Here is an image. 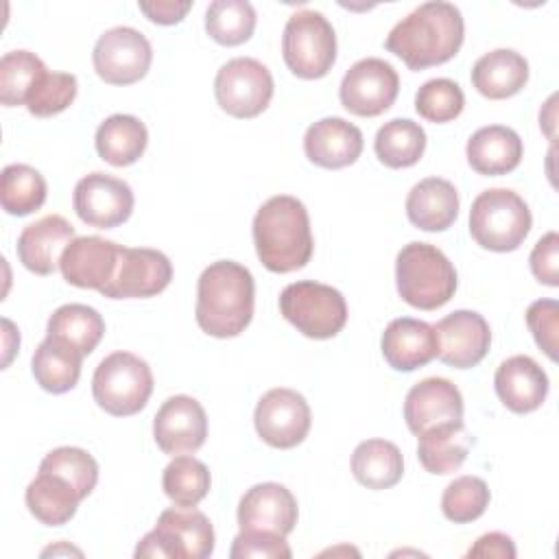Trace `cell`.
Listing matches in <instances>:
<instances>
[{
    "label": "cell",
    "mask_w": 559,
    "mask_h": 559,
    "mask_svg": "<svg viewBox=\"0 0 559 559\" xmlns=\"http://www.w3.org/2000/svg\"><path fill=\"white\" fill-rule=\"evenodd\" d=\"M465 24L456 4L432 0L413 9L386 35L384 48L408 70H426L450 61L463 46Z\"/></svg>",
    "instance_id": "6da1fadb"
},
{
    "label": "cell",
    "mask_w": 559,
    "mask_h": 559,
    "mask_svg": "<svg viewBox=\"0 0 559 559\" xmlns=\"http://www.w3.org/2000/svg\"><path fill=\"white\" fill-rule=\"evenodd\" d=\"M255 282L247 266L218 260L203 269L197 282L194 317L199 328L214 338H234L253 319Z\"/></svg>",
    "instance_id": "7a4b0ae2"
},
{
    "label": "cell",
    "mask_w": 559,
    "mask_h": 559,
    "mask_svg": "<svg viewBox=\"0 0 559 559\" xmlns=\"http://www.w3.org/2000/svg\"><path fill=\"white\" fill-rule=\"evenodd\" d=\"M253 245L260 262L273 273L304 269L314 249L306 205L290 194L264 201L253 216Z\"/></svg>",
    "instance_id": "3957f363"
},
{
    "label": "cell",
    "mask_w": 559,
    "mask_h": 559,
    "mask_svg": "<svg viewBox=\"0 0 559 559\" xmlns=\"http://www.w3.org/2000/svg\"><path fill=\"white\" fill-rule=\"evenodd\" d=\"M400 297L419 310H437L456 293V271L448 255L430 242H408L395 258Z\"/></svg>",
    "instance_id": "277c9868"
},
{
    "label": "cell",
    "mask_w": 559,
    "mask_h": 559,
    "mask_svg": "<svg viewBox=\"0 0 559 559\" xmlns=\"http://www.w3.org/2000/svg\"><path fill=\"white\" fill-rule=\"evenodd\" d=\"M533 225L526 201L509 188H489L472 201L469 234L483 249L515 251Z\"/></svg>",
    "instance_id": "5b68a950"
},
{
    "label": "cell",
    "mask_w": 559,
    "mask_h": 559,
    "mask_svg": "<svg viewBox=\"0 0 559 559\" xmlns=\"http://www.w3.org/2000/svg\"><path fill=\"white\" fill-rule=\"evenodd\" d=\"M153 393V371L131 352L105 356L92 376L94 402L114 417L140 413Z\"/></svg>",
    "instance_id": "8992f818"
},
{
    "label": "cell",
    "mask_w": 559,
    "mask_h": 559,
    "mask_svg": "<svg viewBox=\"0 0 559 559\" xmlns=\"http://www.w3.org/2000/svg\"><path fill=\"white\" fill-rule=\"evenodd\" d=\"M212 552V522L194 507H173L162 511L155 528L146 533L135 548V557L168 559H205Z\"/></svg>",
    "instance_id": "52a82bcc"
},
{
    "label": "cell",
    "mask_w": 559,
    "mask_h": 559,
    "mask_svg": "<svg viewBox=\"0 0 559 559\" xmlns=\"http://www.w3.org/2000/svg\"><path fill=\"white\" fill-rule=\"evenodd\" d=\"M280 312L297 332L317 341L336 336L347 323V304L341 290L312 280L288 284L280 295Z\"/></svg>",
    "instance_id": "ba28073f"
},
{
    "label": "cell",
    "mask_w": 559,
    "mask_h": 559,
    "mask_svg": "<svg viewBox=\"0 0 559 559\" xmlns=\"http://www.w3.org/2000/svg\"><path fill=\"white\" fill-rule=\"evenodd\" d=\"M282 57L299 79H321L336 61V35L321 11L304 9L288 17L282 35Z\"/></svg>",
    "instance_id": "9c48e42d"
},
{
    "label": "cell",
    "mask_w": 559,
    "mask_h": 559,
    "mask_svg": "<svg viewBox=\"0 0 559 559\" xmlns=\"http://www.w3.org/2000/svg\"><path fill=\"white\" fill-rule=\"evenodd\" d=\"M271 70L253 57H236L221 66L214 79L218 107L234 118L260 116L273 98Z\"/></svg>",
    "instance_id": "30bf717a"
},
{
    "label": "cell",
    "mask_w": 559,
    "mask_h": 559,
    "mask_svg": "<svg viewBox=\"0 0 559 559\" xmlns=\"http://www.w3.org/2000/svg\"><path fill=\"white\" fill-rule=\"evenodd\" d=\"M153 61V48L144 33L133 26H114L105 31L92 52L96 74L109 85H131L146 76Z\"/></svg>",
    "instance_id": "8fae6325"
},
{
    "label": "cell",
    "mask_w": 559,
    "mask_h": 559,
    "mask_svg": "<svg viewBox=\"0 0 559 559\" xmlns=\"http://www.w3.org/2000/svg\"><path fill=\"white\" fill-rule=\"evenodd\" d=\"M397 92L400 76L395 68L380 57H367L356 61L345 72L338 87V98L349 114L376 118L395 103Z\"/></svg>",
    "instance_id": "7c38bea8"
},
{
    "label": "cell",
    "mask_w": 559,
    "mask_h": 559,
    "mask_svg": "<svg viewBox=\"0 0 559 559\" xmlns=\"http://www.w3.org/2000/svg\"><path fill=\"white\" fill-rule=\"evenodd\" d=\"M253 424L264 443L277 450H290L308 437L312 413L301 393L277 386L258 400Z\"/></svg>",
    "instance_id": "4fadbf2b"
},
{
    "label": "cell",
    "mask_w": 559,
    "mask_h": 559,
    "mask_svg": "<svg viewBox=\"0 0 559 559\" xmlns=\"http://www.w3.org/2000/svg\"><path fill=\"white\" fill-rule=\"evenodd\" d=\"M133 203L131 186L107 173H90L74 186V212L85 225L96 229H111L129 221Z\"/></svg>",
    "instance_id": "5bb4252c"
},
{
    "label": "cell",
    "mask_w": 559,
    "mask_h": 559,
    "mask_svg": "<svg viewBox=\"0 0 559 559\" xmlns=\"http://www.w3.org/2000/svg\"><path fill=\"white\" fill-rule=\"evenodd\" d=\"M173 280L166 253L148 247H120L111 282L100 290L109 299H146L159 295Z\"/></svg>",
    "instance_id": "9a60e30c"
},
{
    "label": "cell",
    "mask_w": 559,
    "mask_h": 559,
    "mask_svg": "<svg viewBox=\"0 0 559 559\" xmlns=\"http://www.w3.org/2000/svg\"><path fill=\"white\" fill-rule=\"evenodd\" d=\"M153 437L164 454L197 452L207 437L205 408L190 395L168 397L153 417Z\"/></svg>",
    "instance_id": "2e32d148"
},
{
    "label": "cell",
    "mask_w": 559,
    "mask_h": 559,
    "mask_svg": "<svg viewBox=\"0 0 559 559\" xmlns=\"http://www.w3.org/2000/svg\"><path fill=\"white\" fill-rule=\"evenodd\" d=\"M437 358L454 369L476 367L489 352L491 330L483 314L474 310H454L437 325Z\"/></svg>",
    "instance_id": "e0dca14e"
},
{
    "label": "cell",
    "mask_w": 559,
    "mask_h": 559,
    "mask_svg": "<svg viewBox=\"0 0 559 559\" xmlns=\"http://www.w3.org/2000/svg\"><path fill=\"white\" fill-rule=\"evenodd\" d=\"M404 419L417 437L435 426L459 421L463 419V395L448 378H424L406 393Z\"/></svg>",
    "instance_id": "ac0fdd59"
},
{
    "label": "cell",
    "mask_w": 559,
    "mask_h": 559,
    "mask_svg": "<svg viewBox=\"0 0 559 559\" xmlns=\"http://www.w3.org/2000/svg\"><path fill=\"white\" fill-rule=\"evenodd\" d=\"M120 247L122 245L100 236H76L59 260L63 280L76 288H92L100 293L114 277Z\"/></svg>",
    "instance_id": "d6986e66"
},
{
    "label": "cell",
    "mask_w": 559,
    "mask_h": 559,
    "mask_svg": "<svg viewBox=\"0 0 559 559\" xmlns=\"http://www.w3.org/2000/svg\"><path fill=\"white\" fill-rule=\"evenodd\" d=\"M297 524V500L280 483H258L238 502L240 531L288 535Z\"/></svg>",
    "instance_id": "ffe728a7"
},
{
    "label": "cell",
    "mask_w": 559,
    "mask_h": 559,
    "mask_svg": "<svg viewBox=\"0 0 559 559\" xmlns=\"http://www.w3.org/2000/svg\"><path fill=\"white\" fill-rule=\"evenodd\" d=\"M306 157L328 170L352 166L362 153V133L338 116H328L308 127L304 135Z\"/></svg>",
    "instance_id": "44dd1931"
},
{
    "label": "cell",
    "mask_w": 559,
    "mask_h": 559,
    "mask_svg": "<svg viewBox=\"0 0 559 559\" xmlns=\"http://www.w3.org/2000/svg\"><path fill=\"white\" fill-rule=\"evenodd\" d=\"M380 349L395 371H415L437 358L439 341L435 325L413 317L393 319L382 332Z\"/></svg>",
    "instance_id": "7402d4cb"
},
{
    "label": "cell",
    "mask_w": 559,
    "mask_h": 559,
    "mask_svg": "<svg viewBox=\"0 0 559 559\" xmlns=\"http://www.w3.org/2000/svg\"><path fill=\"white\" fill-rule=\"evenodd\" d=\"M74 238V227L63 216H41L22 229L15 245L17 260L35 275H50Z\"/></svg>",
    "instance_id": "603a6c76"
},
{
    "label": "cell",
    "mask_w": 559,
    "mask_h": 559,
    "mask_svg": "<svg viewBox=\"0 0 559 559\" xmlns=\"http://www.w3.org/2000/svg\"><path fill=\"white\" fill-rule=\"evenodd\" d=\"M493 386L509 411L524 415L544 404L548 395V376L531 356L518 354L500 362L493 376Z\"/></svg>",
    "instance_id": "cb8c5ba5"
},
{
    "label": "cell",
    "mask_w": 559,
    "mask_h": 559,
    "mask_svg": "<svg viewBox=\"0 0 559 559\" xmlns=\"http://www.w3.org/2000/svg\"><path fill=\"white\" fill-rule=\"evenodd\" d=\"M524 144L520 135L504 124L480 127L472 133L465 146L467 164L485 177H498L515 170L522 162Z\"/></svg>",
    "instance_id": "d4e9b609"
},
{
    "label": "cell",
    "mask_w": 559,
    "mask_h": 559,
    "mask_svg": "<svg viewBox=\"0 0 559 559\" xmlns=\"http://www.w3.org/2000/svg\"><path fill=\"white\" fill-rule=\"evenodd\" d=\"M408 221L424 231H445L459 216V192L452 181L426 177L406 197Z\"/></svg>",
    "instance_id": "484cf974"
},
{
    "label": "cell",
    "mask_w": 559,
    "mask_h": 559,
    "mask_svg": "<svg viewBox=\"0 0 559 559\" xmlns=\"http://www.w3.org/2000/svg\"><path fill=\"white\" fill-rule=\"evenodd\" d=\"M528 81V61L511 48H496L476 59L472 85L491 100L515 96Z\"/></svg>",
    "instance_id": "4316f807"
},
{
    "label": "cell",
    "mask_w": 559,
    "mask_h": 559,
    "mask_svg": "<svg viewBox=\"0 0 559 559\" xmlns=\"http://www.w3.org/2000/svg\"><path fill=\"white\" fill-rule=\"evenodd\" d=\"M94 144L100 159L122 168L135 164L144 155L148 131L140 118L129 114H114L98 124Z\"/></svg>",
    "instance_id": "83f0119b"
},
{
    "label": "cell",
    "mask_w": 559,
    "mask_h": 559,
    "mask_svg": "<svg viewBox=\"0 0 559 559\" xmlns=\"http://www.w3.org/2000/svg\"><path fill=\"white\" fill-rule=\"evenodd\" d=\"M417 439V459L430 474L456 472L465 463L472 448V437L463 419L435 426L421 432Z\"/></svg>",
    "instance_id": "f1b7e54d"
},
{
    "label": "cell",
    "mask_w": 559,
    "mask_h": 559,
    "mask_svg": "<svg viewBox=\"0 0 559 559\" xmlns=\"http://www.w3.org/2000/svg\"><path fill=\"white\" fill-rule=\"evenodd\" d=\"M24 500L35 520L46 526H61L74 518L83 498L61 476L39 469V474L28 483Z\"/></svg>",
    "instance_id": "f546056e"
},
{
    "label": "cell",
    "mask_w": 559,
    "mask_h": 559,
    "mask_svg": "<svg viewBox=\"0 0 559 559\" xmlns=\"http://www.w3.org/2000/svg\"><path fill=\"white\" fill-rule=\"evenodd\" d=\"M105 334V321L100 312L85 304L59 306L46 325V336L68 345L81 356H90Z\"/></svg>",
    "instance_id": "4dcf8cb0"
},
{
    "label": "cell",
    "mask_w": 559,
    "mask_h": 559,
    "mask_svg": "<svg viewBox=\"0 0 559 559\" xmlns=\"http://www.w3.org/2000/svg\"><path fill=\"white\" fill-rule=\"evenodd\" d=\"M352 474L367 489H389L404 474L402 452L386 439L360 441L352 454Z\"/></svg>",
    "instance_id": "1f68e13d"
},
{
    "label": "cell",
    "mask_w": 559,
    "mask_h": 559,
    "mask_svg": "<svg viewBox=\"0 0 559 559\" xmlns=\"http://www.w3.org/2000/svg\"><path fill=\"white\" fill-rule=\"evenodd\" d=\"M83 358L85 356L70 349L68 345L46 336L33 354L31 371L44 391L59 395L76 386Z\"/></svg>",
    "instance_id": "d6a6232c"
},
{
    "label": "cell",
    "mask_w": 559,
    "mask_h": 559,
    "mask_svg": "<svg viewBox=\"0 0 559 559\" xmlns=\"http://www.w3.org/2000/svg\"><path fill=\"white\" fill-rule=\"evenodd\" d=\"M373 148L384 166L408 168L415 166L426 151V131L411 118H393L378 129Z\"/></svg>",
    "instance_id": "836d02e7"
},
{
    "label": "cell",
    "mask_w": 559,
    "mask_h": 559,
    "mask_svg": "<svg viewBox=\"0 0 559 559\" xmlns=\"http://www.w3.org/2000/svg\"><path fill=\"white\" fill-rule=\"evenodd\" d=\"M46 179L28 164H9L0 175V203L11 216H26L37 212L46 201Z\"/></svg>",
    "instance_id": "e575fe53"
},
{
    "label": "cell",
    "mask_w": 559,
    "mask_h": 559,
    "mask_svg": "<svg viewBox=\"0 0 559 559\" xmlns=\"http://www.w3.org/2000/svg\"><path fill=\"white\" fill-rule=\"evenodd\" d=\"M48 72L44 61L31 50H11L0 59V100L4 107L26 105L39 79Z\"/></svg>",
    "instance_id": "d590c367"
},
{
    "label": "cell",
    "mask_w": 559,
    "mask_h": 559,
    "mask_svg": "<svg viewBox=\"0 0 559 559\" xmlns=\"http://www.w3.org/2000/svg\"><path fill=\"white\" fill-rule=\"evenodd\" d=\"M210 469L203 461L179 454L164 467L162 487L175 507H197L210 491Z\"/></svg>",
    "instance_id": "8d00e7d4"
},
{
    "label": "cell",
    "mask_w": 559,
    "mask_h": 559,
    "mask_svg": "<svg viewBox=\"0 0 559 559\" xmlns=\"http://www.w3.org/2000/svg\"><path fill=\"white\" fill-rule=\"evenodd\" d=\"M255 20V9L247 0H214L205 11V31L223 46H240L253 35Z\"/></svg>",
    "instance_id": "74e56055"
},
{
    "label": "cell",
    "mask_w": 559,
    "mask_h": 559,
    "mask_svg": "<svg viewBox=\"0 0 559 559\" xmlns=\"http://www.w3.org/2000/svg\"><path fill=\"white\" fill-rule=\"evenodd\" d=\"M41 472H50L61 476L63 480H68L85 500L92 489L98 483V463L96 459L83 450V448H74V445H61L50 450L41 463H39Z\"/></svg>",
    "instance_id": "f35d334b"
},
{
    "label": "cell",
    "mask_w": 559,
    "mask_h": 559,
    "mask_svg": "<svg viewBox=\"0 0 559 559\" xmlns=\"http://www.w3.org/2000/svg\"><path fill=\"white\" fill-rule=\"evenodd\" d=\"M489 487L478 476H459L454 478L441 496V511L454 524H467L478 520L489 507Z\"/></svg>",
    "instance_id": "ab89813d"
},
{
    "label": "cell",
    "mask_w": 559,
    "mask_h": 559,
    "mask_svg": "<svg viewBox=\"0 0 559 559\" xmlns=\"http://www.w3.org/2000/svg\"><path fill=\"white\" fill-rule=\"evenodd\" d=\"M465 107L463 90L452 79H430L415 94V111L435 124L450 122L461 116Z\"/></svg>",
    "instance_id": "60d3db41"
},
{
    "label": "cell",
    "mask_w": 559,
    "mask_h": 559,
    "mask_svg": "<svg viewBox=\"0 0 559 559\" xmlns=\"http://www.w3.org/2000/svg\"><path fill=\"white\" fill-rule=\"evenodd\" d=\"M76 76L70 72H46L26 100V109L35 118H50L66 111L76 98Z\"/></svg>",
    "instance_id": "b9f144b4"
},
{
    "label": "cell",
    "mask_w": 559,
    "mask_h": 559,
    "mask_svg": "<svg viewBox=\"0 0 559 559\" xmlns=\"http://www.w3.org/2000/svg\"><path fill=\"white\" fill-rule=\"evenodd\" d=\"M290 548L284 535L262 531H240L234 537L229 557L231 559H290Z\"/></svg>",
    "instance_id": "7bdbcfd3"
},
{
    "label": "cell",
    "mask_w": 559,
    "mask_h": 559,
    "mask_svg": "<svg viewBox=\"0 0 559 559\" xmlns=\"http://www.w3.org/2000/svg\"><path fill=\"white\" fill-rule=\"evenodd\" d=\"M526 325L537 343V347L557 360V328H559V306L555 299H537L526 310Z\"/></svg>",
    "instance_id": "ee69618b"
},
{
    "label": "cell",
    "mask_w": 559,
    "mask_h": 559,
    "mask_svg": "<svg viewBox=\"0 0 559 559\" xmlns=\"http://www.w3.org/2000/svg\"><path fill=\"white\" fill-rule=\"evenodd\" d=\"M531 271L537 282L546 286H559V236L557 231H548L542 236L531 251Z\"/></svg>",
    "instance_id": "f6af8a7d"
},
{
    "label": "cell",
    "mask_w": 559,
    "mask_h": 559,
    "mask_svg": "<svg viewBox=\"0 0 559 559\" xmlns=\"http://www.w3.org/2000/svg\"><path fill=\"white\" fill-rule=\"evenodd\" d=\"M465 557H498V559H513L515 557V544L509 535L500 531L485 533L476 539V544L467 550Z\"/></svg>",
    "instance_id": "bcb514c9"
},
{
    "label": "cell",
    "mask_w": 559,
    "mask_h": 559,
    "mask_svg": "<svg viewBox=\"0 0 559 559\" xmlns=\"http://www.w3.org/2000/svg\"><path fill=\"white\" fill-rule=\"evenodd\" d=\"M140 11L155 24H177L186 17L192 9V2H173V0H155V2H140Z\"/></svg>",
    "instance_id": "7dc6e473"
}]
</instances>
